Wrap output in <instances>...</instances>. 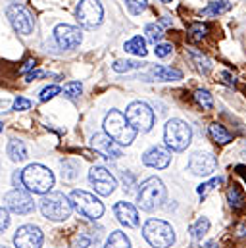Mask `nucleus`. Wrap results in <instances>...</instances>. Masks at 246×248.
Listing matches in <instances>:
<instances>
[{
    "label": "nucleus",
    "mask_w": 246,
    "mask_h": 248,
    "mask_svg": "<svg viewBox=\"0 0 246 248\" xmlns=\"http://www.w3.org/2000/svg\"><path fill=\"white\" fill-rule=\"evenodd\" d=\"M21 186L33 194H48L54 186V173L43 164H29L21 171Z\"/></svg>",
    "instance_id": "f257e3e1"
},
{
    "label": "nucleus",
    "mask_w": 246,
    "mask_h": 248,
    "mask_svg": "<svg viewBox=\"0 0 246 248\" xmlns=\"http://www.w3.org/2000/svg\"><path fill=\"white\" fill-rule=\"evenodd\" d=\"M104 131L110 139H114L120 146H129L135 137H137V129L129 124V120L123 116L120 110H110L104 118Z\"/></svg>",
    "instance_id": "f03ea898"
},
{
    "label": "nucleus",
    "mask_w": 246,
    "mask_h": 248,
    "mask_svg": "<svg viewBox=\"0 0 246 248\" xmlns=\"http://www.w3.org/2000/svg\"><path fill=\"white\" fill-rule=\"evenodd\" d=\"M41 212L50 221H65L73 212V204L63 192H48L41 198Z\"/></svg>",
    "instance_id": "7ed1b4c3"
},
{
    "label": "nucleus",
    "mask_w": 246,
    "mask_h": 248,
    "mask_svg": "<svg viewBox=\"0 0 246 248\" xmlns=\"http://www.w3.org/2000/svg\"><path fill=\"white\" fill-rule=\"evenodd\" d=\"M142 237L154 248H169L175 243L173 227L162 219H148L142 227Z\"/></svg>",
    "instance_id": "20e7f679"
},
{
    "label": "nucleus",
    "mask_w": 246,
    "mask_h": 248,
    "mask_svg": "<svg viewBox=\"0 0 246 248\" xmlns=\"http://www.w3.org/2000/svg\"><path fill=\"white\" fill-rule=\"evenodd\" d=\"M164 200H166V186L158 177H150L138 186L137 202H138L140 210L152 212V210L160 208L164 204Z\"/></svg>",
    "instance_id": "39448f33"
},
{
    "label": "nucleus",
    "mask_w": 246,
    "mask_h": 248,
    "mask_svg": "<svg viewBox=\"0 0 246 248\" xmlns=\"http://www.w3.org/2000/svg\"><path fill=\"white\" fill-rule=\"evenodd\" d=\"M164 140H166V146L173 152L184 150L192 140L190 125L184 124L183 120H177V118L169 120L164 127Z\"/></svg>",
    "instance_id": "423d86ee"
},
{
    "label": "nucleus",
    "mask_w": 246,
    "mask_h": 248,
    "mask_svg": "<svg viewBox=\"0 0 246 248\" xmlns=\"http://www.w3.org/2000/svg\"><path fill=\"white\" fill-rule=\"evenodd\" d=\"M69 200H71L73 208H75L81 216H85L87 219H91V221L100 219L102 214H104V204H102L94 194H91V192H87V190H73V192L69 194Z\"/></svg>",
    "instance_id": "0eeeda50"
},
{
    "label": "nucleus",
    "mask_w": 246,
    "mask_h": 248,
    "mask_svg": "<svg viewBox=\"0 0 246 248\" xmlns=\"http://www.w3.org/2000/svg\"><path fill=\"white\" fill-rule=\"evenodd\" d=\"M125 118L129 120V124L133 125L137 131H140V133L150 131L152 125H154V122H156V118H154V110H152L146 102H140V100L131 102V104L127 106V110H125Z\"/></svg>",
    "instance_id": "6e6552de"
},
{
    "label": "nucleus",
    "mask_w": 246,
    "mask_h": 248,
    "mask_svg": "<svg viewBox=\"0 0 246 248\" xmlns=\"http://www.w3.org/2000/svg\"><path fill=\"white\" fill-rule=\"evenodd\" d=\"M75 17L83 27L92 29V27H98L102 23L104 8L98 0H81L77 10H75Z\"/></svg>",
    "instance_id": "1a4fd4ad"
},
{
    "label": "nucleus",
    "mask_w": 246,
    "mask_h": 248,
    "mask_svg": "<svg viewBox=\"0 0 246 248\" xmlns=\"http://www.w3.org/2000/svg\"><path fill=\"white\" fill-rule=\"evenodd\" d=\"M6 16H8L12 27L17 33H21V35H31L33 33V29H35V17H33V14H31V10L27 6H23V4H12V6H8Z\"/></svg>",
    "instance_id": "9d476101"
},
{
    "label": "nucleus",
    "mask_w": 246,
    "mask_h": 248,
    "mask_svg": "<svg viewBox=\"0 0 246 248\" xmlns=\"http://www.w3.org/2000/svg\"><path fill=\"white\" fill-rule=\"evenodd\" d=\"M4 202L8 206V210H12L14 214H19V216H25V214H31L35 210V200L33 196L23 190V188H14L10 190L6 196H4Z\"/></svg>",
    "instance_id": "9b49d317"
},
{
    "label": "nucleus",
    "mask_w": 246,
    "mask_h": 248,
    "mask_svg": "<svg viewBox=\"0 0 246 248\" xmlns=\"http://www.w3.org/2000/svg\"><path fill=\"white\" fill-rule=\"evenodd\" d=\"M89 181L100 196H110L116 190V177L102 166H92L89 171Z\"/></svg>",
    "instance_id": "f8f14e48"
},
{
    "label": "nucleus",
    "mask_w": 246,
    "mask_h": 248,
    "mask_svg": "<svg viewBox=\"0 0 246 248\" xmlns=\"http://www.w3.org/2000/svg\"><path fill=\"white\" fill-rule=\"evenodd\" d=\"M43 239V231L37 225H21L14 235V245L15 248H41Z\"/></svg>",
    "instance_id": "ddd939ff"
},
{
    "label": "nucleus",
    "mask_w": 246,
    "mask_h": 248,
    "mask_svg": "<svg viewBox=\"0 0 246 248\" xmlns=\"http://www.w3.org/2000/svg\"><path fill=\"white\" fill-rule=\"evenodd\" d=\"M91 146L94 148L96 154H100V156L106 158V160H118V158L123 156L122 146H120L114 139H110L108 135H102V133H96V135L91 139Z\"/></svg>",
    "instance_id": "4468645a"
},
{
    "label": "nucleus",
    "mask_w": 246,
    "mask_h": 248,
    "mask_svg": "<svg viewBox=\"0 0 246 248\" xmlns=\"http://www.w3.org/2000/svg\"><path fill=\"white\" fill-rule=\"evenodd\" d=\"M54 39H56V43H58L60 48L71 50V48H77L81 45L83 35H81V29L79 27L67 25V23H60L54 29Z\"/></svg>",
    "instance_id": "2eb2a0df"
},
{
    "label": "nucleus",
    "mask_w": 246,
    "mask_h": 248,
    "mask_svg": "<svg viewBox=\"0 0 246 248\" xmlns=\"http://www.w3.org/2000/svg\"><path fill=\"white\" fill-rule=\"evenodd\" d=\"M217 168V160L214 154L210 152H194L188 160V170L194 173V175H212Z\"/></svg>",
    "instance_id": "dca6fc26"
},
{
    "label": "nucleus",
    "mask_w": 246,
    "mask_h": 248,
    "mask_svg": "<svg viewBox=\"0 0 246 248\" xmlns=\"http://www.w3.org/2000/svg\"><path fill=\"white\" fill-rule=\"evenodd\" d=\"M169 162H171V154L166 148H162V146H152L142 156V164L148 166V168H156V170L168 168Z\"/></svg>",
    "instance_id": "f3484780"
},
{
    "label": "nucleus",
    "mask_w": 246,
    "mask_h": 248,
    "mask_svg": "<svg viewBox=\"0 0 246 248\" xmlns=\"http://www.w3.org/2000/svg\"><path fill=\"white\" fill-rule=\"evenodd\" d=\"M114 214L118 217V221L125 227H137L138 225V212L131 202H118L114 206Z\"/></svg>",
    "instance_id": "a211bd4d"
},
{
    "label": "nucleus",
    "mask_w": 246,
    "mask_h": 248,
    "mask_svg": "<svg viewBox=\"0 0 246 248\" xmlns=\"http://www.w3.org/2000/svg\"><path fill=\"white\" fill-rule=\"evenodd\" d=\"M231 8H233V2H229V0H217V2H212L210 6H206L200 12V16L202 17H217V16L229 12Z\"/></svg>",
    "instance_id": "6ab92c4d"
},
{
    "label": "nucleus",
    "mask_w": 246,
    "mask_h": 248,
    "mask_svg": "<svg viewBox=\"0 0 246 248\" xmlns=\"http://www.w3.org/2000/svg\"><path fill=\"white\" fill-rule=\"evenodd\" d=\"M152 75L156 77V81H179L183 79V73L175 67H166V65H156L152 67Z\"/></svg>",
    "instance_id": "aec40b11"
},
{
    "label": "nucleus",
    "mask_w": 246,
    "mask_h": 248,
    "mask_svg": "<svg viewBox=\"0 0 246 248\" xmlns=\"http://www.w3.org/2000/svg\"><path fill=\"white\" fill-rule=\"evenodd\" d=\"M123 48H125V52H129V54H133V56H138V58H144L146 52H148V48H146V41H144L140 35L129 39V41L125 43Z\"/></svg>",
    "instance_id": "412c9836"
},
{
    "label": "nucleus",
    "mask_w": 246,
    "mask_h": 248,
    "mask_svg": "<svg viewBox=\"0 0 246 248\" xmlns=\"http://www.w3.org/2000/svg\"><path fill=\"white\" fill-rule=\"evenodd\" d=\"M8 156H10L12 162H23V160H27V148H25L23 140L12 139L8 142Z\"/></svg>",
    "instance_id": "4be33fe9"
},
{
    "label": "nucleus",
    "mask_w": 246,
    "mask_h": 248,
    "mask_svg": "<svg viewBox=\"0 0 246 248\" xmlns=\"http://www.w3.org/2000/svg\"><path fill=\"white\" fill-rule=\"evenodd\" d=\"M208 133H210L212 140L217 142V144H227V142H231V133H229L223 125L212 124L210 127H208Z\"/></svg>",
    "instance_id": "5701e85b"
},
{
    "label": "nucleus",
    "mask_w": 246,
    "mask_h": 248,
    "mask_svg": "<svg viewBox=\"0 0 246 248\" xmlns=\"http://www.w3.org/2000/svg\"><path fill=\"white\" fill-rule=\"evenodd\" d=\"M188 56H190V60L192 63L204 73V75H208L210 71H212V67H214V63L210 62V58H206L202 52H198V50H194V48H190L188 50Z\"/></svg>",
    "instance_id": "b1692460"
},
{
    "label": "nucleus",
    "mask_w": 246,
    "mask_h": 248,
    "mask_svg": "<svg viewBox=\"0 0 246 248\" xmlns=\"http://www.w3.org/2000/svg\"><path fill=\"white\" fill-rule=\"evenodd\" d=\"M227 198H229V206H231L235 212H239V210L245 206V194H243V190H241V186L239 185L229 186V190H227Z\"/></svg>",
    "instance_id": "393cba45"
},
{
    "label": "nucleus",
    "mask_w": 246,
    "mask_h": 248,
    "mask_svg": "<svg viewBox=\"0 0 246 248\" xmlns=\"http://www.w3.org/2000/svg\"><path fill=\"white\" fill-rule=\"evenodd\" d=\"M208 231H210V219H208V217H198V219L190 225V237H192L194 241H200Z\"/></svg>",
    "instance_id": "a878e982"
},
{
    "label": "nucleus",
    "mask_w": 246,
    "mask_h": 248,
    "mask_svg": "<svg viewBox=\"0 0 246 248\" xmlns=\"http://www.w3.org/2000/svg\"><path fill=\"white\" fill-rule=\"evenodd\" d=\"M104 248H131V241H129V237L125 233L114 231L110 235V239L106 241V247Z\"/></svg>",
    "instance_id": "bb28decb"
},
{
    "label": "nucleus",
    "mask_w": 246,
    "mask_h": 248,
    "mask_svg": "<svg viewBox=\"0 0 246 248\" xmlns=\"http://www.w3.org/2000/svg\"><path fill=\"white\" fill-rule=\"evenodd\" d=\"M79 175V164L73 160H63L62 162V177L65 181H73Z\"/></svg>",
    "instance_id": "cd10ccee"
},
{
    "label": "nucleus",
    "mask_w": 246,
    "mask_h": 248,
    "mask_svg": "<svg viewBox=\"0 0 246 248\" xmlns=\"http://www.w3.org/2000/svg\"><path fill=\"white\" fill-rule=\"evenodd\" d=\"M144 33H146V39H148L150 43H154V45H160V41H162V37H164V31H162V27H160L158 23H148V25L144 27Z\"/></svg>",
    "instance_id": "c85d7f7f"
},
{
    "label": "nucleus",
    "mask_w": 246,
    "mask_h": 248,
    "mask_svg": "<svg viewBox=\"0 0 246 248\" xmlns=\"http://www.w3.org/2000/svg\"><path fill=\"white\" fill-rule=\"evenodd\" d=\"M194 100H196L204 110H212V108H214V98H212V94H210L206 89H198V91L194 93Z\"/></svg>",
    "instance_id": "c756f323"
},
{
    "label": "nucleus",
    "mask_w": 246,
    "mask_h": 248,
    "mask_svg": "<svg viewBox=\"0 0 246 248\" xmlns=\"http://www.w3.org/2000/svg\"><path fill=\"white\" fill-rule=\"evenodd\" d=\"M67 98H79L81 96V93H83V85L79 83V81H71V83H67V85H63V91H62Z\"/></svg>",
    "instance_id": "7c9ffc66"
},
{
    "label": "nucleus",
    "mask_w": 246,
    "mask_h": 248,
    "mask_svg": "<svg viewBox=\"0 0 246 248\" xmlns=\"http://www.w3.org/2000/svg\"><path fill=\"white\" fill-rule=\"evenodd\" d=\"M206 33H208V25H204V23H192L188 27V37L192 41H202L206 37Z\"/></svg>",
    "instance_id": "2f4dec72"
},
{
    "label": "nucleus",
    "mask_w": 246,
    "mask_h": 248,
    "mask_svg": "<svg viewBox=\"0 0 246 248\" xmlns=\"http://www.w3.org/2000/svg\"><path fill=\"white\" fill-rule=\"evenodd\" d=\"M138 67H142V63L137 62V60H120V62L114 63V71H118V73H127V71H131V69H138Z\"/></svg>",
    "instance_id": "473e14b6"
},
{
    "label": "nucleus",
    "mask_w": 246,
    "mask_h": 248,
    "mask_svg": "<svg viewBox=\"0 0 246 248\" xmlns=\"http://www.w3.org/2000/svg\"><path fill=\"white\" fill-rule=\"evenodd\" d=\"M62 89L58 85H50V87H45L43 91H41V94H39V100L41 102H46V100H50V98H54L56 94H60Z\"/></svg>",
    "instance_id": "72a5a7b5"
},
{
    "label": "nucleus",
    "mask_w": 246,
    "mask_h": 248,
    "mask_svg": "<svg viewBox=\"0 0 246 248\" xmlns=\"http://www.w3.org/2000/svg\"><path fill=\"white\" fill-rule=\"evenodd\" d=\"M125 4H127V8H129V12L137 16V14H140V12L146 10L148 0H125Z\"/></svg>",
    "instance_id": "f704fd0d"
},
{
    "label": "nucleus",
    "mask_w": 246,
    "mask_h": 248,
    "mask_svg": "<svg viewBox=\"0 0 246 248\" xmlns=\"http://www.w3.org/2000/svg\"><path fill=\"white\" fill-rule=\"evenodd\" d=\"M221 183H223V179H221V177H214L212 181H208V183H202V185L198 186L196 190H198V194H200V196H206L210 190H214L215 186H219Z\"/></svg>",
    "instance_id": "c9c22d12"
},
{
    "label": "nucleus",
    "mask_w": 246,
    "mask_h": 248,
    "mask_svg": "<svg viewBox=\"0 0 246 248\" xmlns=\"http://www.w3.org/2000/svg\"><path fill=\"white\" fill-rule=\"evenodd\" d=\"M154 52H156V56H158V58H166V56H169V54L173 52V46H171V45H168V43H160V45H156Z\"/></svg>",
    "instance_id": "e433bc0d"
},
{
    "label": "nucleus",
    "mask_w": 246,
    "mask_h": 248,
    "mask_svg": "<svg viewBox=\"0 0 246 248\" xmlns=\"http://www.w3.org/2000/svg\"><path fill=\"white\" fill-rule=\"evenodd\" d=\"M15 112H23V110H29L31 108V100H27V98H23V96H17L15 100H14V106H12Z\"/></svg>",
    "instance_id": "4c0bfd02"
},
{
    "label": "nucleus",
    "mask_w": 246,
    "mask_h": 248,
    "mask_svg": "<svg viewBox=\"0 0 246 248\" xmlns=\"http://www.w3.org/2000/svg\"><path fill=\"white\" fill-rule=\"evenodd\" d=\"M10 225V214L6 208H0V233H4Z\"/></svg>",
    "instance_id": "58836bf2"
},
{
    "label": "nucleus",
    "mask_w": 246,
    "mask_h": 248,
    "mask_svg": "<svg viewBox=\"0 0 246 248\" xmlns=\"http://www.w3.org/2000/svg\"><path fill=\"white\" fill-rule=\"evenodd\" d=\"M43 75H45V73L37 69V71H31V73H27V79H25V81H27V83H31V81H35V79H39V77H43Z\"/></svg>",
    "instance_id": "ea45409f"
},
{
    "label": "nucleus",
    "mask_w": 246,
    "mask_h": 248,
    "mask_svg": "<svg viewBox=\"0 0 246 248\" xmlns=\"http://www.w3.org/2000/svg\"><path fill=\"white\" fill-rule=\"evenodd\" d=\"M221 77L225 79V83H227V85H235V75H231L229 71H223V73H221Z\"/></svg>",
    "instance_id": "a19ab883"
},
{
    "label": "nucleus",
    "mask_w": 246,
    "mask_h": 248,
    "mask_svg": "<svg viewBox=\"0 0 246 248\" xmlns=\"http://www.w3.org/2000/svg\"><path fill=\"white\" fill-rule=\"evenodd\" d=\"M35 65H37V60H27V62H25V65L21 67V73L29 71V69H31V67H35Z\"/></svg>",
    "instance_id": "79ce46f5"
},
{
    "label": "nucleus",
    "mask_w": 246,
    "mask_h": 248,
    "mask_svg": "<svg viewBox=\"0 0 246 248\" xmlns=\"http://www.w3.org/2000/svg\"><path fill=\"white\" fill-rule=\"evenodd\" d=\"M237 173L246 181V166H237Z\"/></svg>",
    "instance_id": "37998d69"
},
{
    "label": "nucleus",
    "mask_w": 246,
    "mask_h": 248,
    "mask_svg": "<svg viewBox=\"0 0 246 248\" xmlns=\"http://www.w3.org/2000/svg\"><path fill=\"white\" fill-rule=\"evenodd\" d=\"M204 248H219V247H217V243H215V241H210V243H206V247Z\"/></svg>",
    "instance_id": "c03bdc74"
},
{
    "label": "nucleus",
    "mask_w": 246,
    "mask_h": 248,
    "mask_svg": "<svg viewBox=\"0 0 246 248\" xmlns=\"http://www.w3.org/2000/svg\"><path fill=\"white\" fill-rule=\"evenodd\" d=\"M162 23H164V25H169V23H171V19H169L168 16H164V17H162Z\"/></svg>",
    "instance_id": "a18cd8bd"
},
{
    "label": "nucleus",
    "mask_w": 246,
    "mask_h": 248,
    "mask_svg": "<svg viewBox=\"0 0 246 248\" xmlns=\"http://www.w3.org/2000/svg\"><path fill=\"white\" fill-rule=\"evenodd\" d=\"M160 2H164V4H169V2H171V0H160Z\"/></svg>",
    "instance_id": "49530a36"
},
{
    "label": "nucleus",
    "mask_w": 246,
    "mask_h": 248,
    "mask_svg": "<svg viewBox=\"0 0 246 248\" xmlns=\"http://www.w3.org/2000/svg\"><path fill=\"white\" fill-rule=\"evenodd\" d=\"M2 129H4V124H2V122H0V131H2Z\"/></svg>",
    "instance_id": "de8ad7c7"
},
{
    "label": "nucleus",
    "mask_w": 246,
    "mask_h": 248,
    "mask_svg": "<svg viewBox=\"0 0 246 248\" xmlns=\"http://www.w3.org/2000/svg\"><path fill=\"white\" fill-rule=\"evenodd\" d=\"M0 248H8V247H4V245H0Z\"/></svg>",
    "instance_id": "09e8293b"
},
{
    "label": "nucleus",
    "mask_w": 246,
    "mask_h": 248,
    "mask_svg": "<svg viewBox=\"0 0 246 248\" xmlns=\"http://www.w3.org/2000/svg\"><path fill=\"white\" fill-rule=\"evenodd\" d=\"M94 247H96V245H92V247H87V248H94Z\"/></svg>",
    "instance_id": "8fccbe9b"
}]
</instances>
